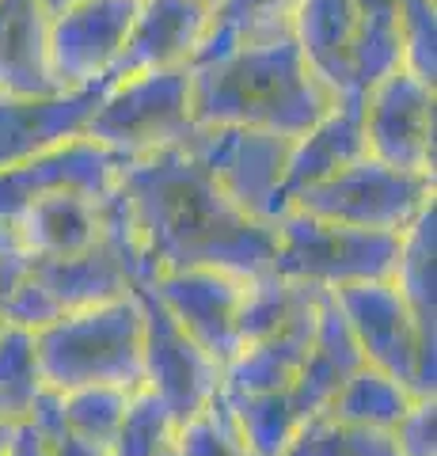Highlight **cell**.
Wrapping results in <instances>:
<instances>
[{
  "mask_svg": "<svg viewBox=\"0 0 437 456\" xmlns=\"http://www.w3.org/2000/svg\"><path fill=\"white\" fill-rule=\"evenodd\" d=\"M361 365H365L361 350H358L354 335H350L343 312L335 308L331 293H323L320 312H316L312 346H308V358H304L301 373L289 388V399H293V407H297V415L308 419V415H316V411H323L331 403V395L343 388Z\"/></svg>",
  "mask_w": 437,
  "mask_h": 456,
  "instance_id": "cell-19",
  "label": "cell"
},
{
  "mask_svg": "<svg viewBox=\"0 0 437 456\" xmlns=\"http://www.w3.org/2000/svg\"><path fill=\"white\" fill-rule=\"evenodd\" d=\"M8 434H12V422H0V452L8 445Z\"/></svg>",
  "mask_w": 437,
  "mask_h": 456,
  "instance_id": "cell-39",
  "label": "cell"
},
{
  "mask_svg": "<svg viewBox=\"0 0 437 456\" xmlns=\"http://www.w3.org/2000/svg\"><path fill=\"white\" fill-rule=\"evenodd\" d=\"M415 399L418 395L407 388V384H400L396 377L380 373V369H373V365H361L358 373L331 395V403L323 411H328L331 419H338V422L361 426V430L392 434L396 430V422L411 411Z\"/></svg>",
  "mask_w": 437,
  "mask_h": 456,
  "instance_id": "cell-22",
  "label": "cell"
},
{
  "mask_svg": "<svg viewBox=\"0 0 437 456\" xmlns=\"http://www.w3.org/2000/svg\"><path fill=\"white\" fill-rule=\"evenodd\" d=\"M209 31L206 0H137V16L125 35L115 77L190 69Z\"/></svg>",
  "mask_w": 437,
  "mask_h": 456,
  "instance_id": "cell-15",
  "label": "cell"
},
{
  "mask_svg": "<svg viewBox=\"0 0 437 456\" xmlns=\"http://www.w3.org/2000/svg\"><path fill=\"white\" fill-rule=\"evenodd\" d=\"M0 422H16V415H12V411H8L4 399H0Z\"/></svg>",
  "mask_w": 437,
  "mask_h": 456,
  "instance_id": "cell-40",
  "label": "cell"
},
{
  "mask_svg": "<svg viewBox=\"0 0 437 456\" xmlns=\"http://www.w3.org/2000/svg\"><path fill=\"white\" fill-rule=\"evenodd\" d=\"M0 92L50 95V16L38 0H0Z\"/></svg>",
  "mask_w": 437,
  "mask_h": 456,
  "instance_id": "cell-20",
  "label": "cell"
},
{
  "mask_svg": "<svg viewBox=\"0 0 437 456\" xmlns=\"http://www.w3.org/2000/svg\"><path fill=\"white\" fill-rule=\"evenodd\" d=\"M437 206V175L403 171L376 156H361L338 175L316 183L289 202V209L312 213L320 221L369 228V232L403 236L422 213Z\"/></svg>",
  "mask_w": 437,
  "mask_h": 456,
  "instance_id": "cell-6",
  "label": "cell"
},
{
  "mask_svg": "<svg viewBox=\"0 0 437 456\" xmlns=\"http://www.w3.org/2000/svg\"><path fill=\"white\" fill-rule=\"evenodd\" d=\"M42 441H46V437H42ZM46 445H50V456H107V449L88 445V441H80L73 434H58V437H50Z\"/></svg>",
  "mask_w": 437,
  "mask_h": 456,
  "instance_id": "cell-37",
  "label": "cell"
},
{
  "mask_svg": "<svg viewBox=\"0 0 437 456\" xmlns=\"http://www.w3.org/2000/svg\"><path fill=\"white\" fill-rule=\"evenodd\" d=\"M38 4H42V12H46V16H58V12L80 4V0H38Z\"/></svg>",
  "mask_w": 437,
  "mask_h": 456,
  "instance_id": "cell-38",
  "label": "cell"
},
{
  "mask_svg": "<svg viewBox=\"0 0 437 456\" xmlns=\"http://www.w3.org/2000/svg\"><path fill=\"white\" fill-rule=\"evenodd\" d=\"M316 312H320V301L308 308L304 316L293 320L289 327H281V331L266 335L259 342L239 346L236 358L224 365V392H229V395L289 392L293 380H297V373H301L304 358H308V346H312Z\"/></svg>",
  "mask_w": 437,
  "mask_h": 456,
  "instance_id": "cell-21",
  "label": "cell"
},
{
  "mask_svg": "<svg viewBox=\"0 0 437 456\" xmlns=\"http://www.w3.org/2000/svg\"><path fill=\"white\" fill-rule=\"evenodd\" d=\"M137 0H80L50 16V73L58 92L115 80Z\"/></svg>",
  "mask_w": 437,
  "mask_h": 456,
  "instance_id": "cell-11",
  "label": "cell"
},
{
  "mask_svg": "<svg viewBox=\"0 0 437 456\" xmlns=\"http://www.w3.org/2000/svg\"><path fill=\"white\" fill-rule=\"evenodd\" d=\"M244 281L224 270L190 266V270H164L149 281L152 297L167 308L182 331L214 358L221 369L239 350V297Z\"/></svg>",
  "mask_w": 437,
  "mask_h": 456,
  "instance_id": "cell-12",
  "label": "cell"
},
{
  "mask_svg": "<svg viewBox=\"0 0 437 456\" xmlns=\"http://www.w3.org/2000/svg\"><path fill=\"white\" fill-rule=\"evenodd\" d=\"M160 456H175V452H172V445H167V449H164V452H160Z\"/></svg>",
  "mask_w": 437,
  "mask_h": 456,
  "instance_id": "cell-41",
  "label": "cell"
},
{
  "mask_svg": "<svg viewBox=\"0 0 437 456\" xmlns=\"http://www.w3.org/2000/svg\"><path fill=\"white\" fill-rule=\"evenodd\" d=\"M369 156L365 145V122H361V95H346L320 114L301 137L289 145V164H286V198L293 202L316 183L338 175L343 167L358 164Z\"/></svg>",
  "mask_w": 437,
  "mask_h": 456,
  "instance_id": "cell-16",
  "label": "cell"
},
{
  "mask_svg": "<svg viewBox=\"0 0 437 456\" xmlns=\"http://www.w3.org/2000/svg\"><path fill=\"white\" fill-rule=\"evenodd\" d=\"M125 388H110V384H92V388H73L61 392V419H65V434H73L88 445L107 449L115 441L118 426L130 407Z\"/></svg>",
  "mask_w": 437,
  "mask_h": 456,
  "instance_id": "cell-29",
  "label": "cell"
},
{
  "mask_svg": "<svg viewBox=\"0 0 437 456\" xmlns=\"http://www.w3.org/2000/svg\"><path fill=\"white\" fill-rule=\"evenodd\" d=\"M320 301V289L301 281H289L266 270L244 281V297H239V346L259 342L266 335L289 327L297 316H304L308 308Z\"/></svg>",
  "mask_w": 437,
  "mask_h": 456,
  "instance_id": "cell-24",
  "label": "cell"
},
{
  "mask_svg": "<svg viewBox=\"0 0 437 456\" xmlns=\"http://www.w3.org/2000/svg\"><path fill=\"white\" fill-rule=\"evenodd\" d=\"M206 4H209V8H214V4H217V0H206Z\"/></svg>",
  "mask_w": 437,
  "mask_h": 456,
  "instance_id": "cell-42",
  "label": "cell"
},
{
  "mask_svg": "<svg viewBox=\"0 0 437 456\" xmlns=\"http://www.w3.org/2000/svg\"><path fill=\"white\" fill-rule=\"evenodd\" d=\"M27 270H31V259H27L23 251H12V255H0V305H4V297L16 289V285L27 278Z\"/></svg>",
  "mask_w": 437,
  "mask_h": 456,
  "instance_id": "cell-36",
  "label": "cell"
},
{
  "mask_svg": "<svg viewBox=\"0 0 437 456\" xmlns=\"http://www.w3.org/2000/svg\"><path fill=\"white\" fill-rule=\"evenodd\" d=\"M172 452L175 456H247L244 437H239L236 419L229 411V399H224V388L214 395V403L206 411L175 422Z\"/></svg>",
  "mask_w": 437,
  "mask_h": 456,
  "instance_id": "cell-31",
  "label": "cell"
},
{
  "mask_svg": "<svg viewBox=\"0 0 437 456\" xmlns=\"http://www.w3.org/2000/svg\"><path fill=\"white\" fill-rule=\"evenodd\" d=\"M0 327H4V316H0Z\"/></svg>",
  "mask_w": 437,
  "mask_h": 456,
  "instance_id": "cell-43",
  "label": "cell"
},
{
  "mask_svg": "<svg viewBox=\"0 0 437 456\" xmlns=\"http://www.w3.org/2000/svg\"><path fill=\"white\" fill-rule=\"evenodd\" d=\"M392 281H396L407 308L415 312L418 327L430 338H437V206L426 209L403 232L400 263Z\"/></svg>",
  "mask_w": 437,
  "mask_h": 456,
  "instance_id": "cell-23",
  "label": "cell"
},
{
  "mask_svg": "<svg viewBox=\"0 0 437 456\" xmlns=\"http://www.w3.org/2000/svg\"><path fill=\"white\" fill-rule=\"evenodd\" d=\"M107 84L80 92H50V95L0 92V171L20 167L42 152L65 145V141L84 137Z\"/></svg>",
  "mask_w": 437,
  "mask_h": 456,
  "instance_id": "cell-14",
  "label": "cell"
},
{
  "mask_svg": "<svg viewBox=\"0 0 437 456\" xmlns=\"http://www.w3.org/2000/svg\"><path fill=\"white\" fill-rule=\"evenodd\" d=\"M46 388L42 380V362H38V342L35 331L4 323L0 327V399L16 415V422L27 415L31 399Z\"/></svg>",
  "mask_w": 437,
  "mask_h": 456,
  "instance_id": "cell-30",
  "label": "cell"
},
{
  "mask_svg": "<svg viewBox=\"0 0 437 456\" xmlns=\"http://www.w3.org/2000/svg\"><path fill=\"white\" fill-rule=\"evenodd\" d=\"M358 8V50H354V80L365 95L376 80L403 69V23L400 0H354Z\"/></svg>",
  "mask_w": 437,
  "mask_h": 456,
  "instance_id": "cell-25",
  "label": "cell"
},
{
  "mask_svg": "<svg viewBox=\"0 0 437 456\" xmlns=\"http://www.w3.org/2000/svg\"><path fill=\"white\" fill-rule=\"evenodd\" d=\"M0 316H4V323L12 327H23V331H42V327H50L58 316H65V312L58 308V301L42 289V285L31 278V270H27V278L4 297V305H0Z\"/></svg>",
  "mask_w": 437,
  "mask_h": 456,
  "instance_id": "cell-33",
  "label": "cell"
},
{
  "mask_svg": "<svg viewBox=\"0 0 437 456\" xmlns=\"http://www.w3.org/2000/svg\"><path fill=\"white\" fill-rule=\"evenodd\" d=\"M0 456H50V445L42 441V434L35 430L31 422H12V434H8V445Z\"/></svg>",
  "mask_w": 437,
  "mask_h": 456,
  "instance_id": "cell-35",
  "label": "cell"
},
{
  "mask_svg": "<svg viewBox=\"0 0 437 456\" xmlns=\"http://www.w3.org/2000/svg\"><path fill=\"white\" fill-rule=\"evenodd\" d=\"M361 122L369 156L437 175V84L396 69L361 95Z\"/></svg>",
  "mask_w": 437,
  "mask_h": 456,
  "instance_id": "cell-10",
  "label": "cell"
},
{
  "mask_svg": "<svg viewBox=\"0 0 437 456\" xmlns=\"http://www.w3.org/2000/svg\"><path fill=\"white\" fill-rule=\"evenodd\" d=\"M281 456H400V449L392 434L361 430V426L331 419L328 411H316L297 426Z\"/></svg>",
  "mask_w": 437,
  "mask_h": 456,
  "instance_id": "cell-28",
  "label": "cell"
},
{
  "mask_svg": "<svg viewBox=\"0 0 437 456\" xmlns=\"http://www.w3.org/2000/svg\"><path fill=\"white\" fill-rule=\"evenodd\" d=\"M190 99L198 126H247L301 137L335 95L316 80L293 31H274L190 65Z\"/></svg>",
  "mask_w": 437,
  "mask_h": 456,
  "instance_id": "cell-2",
  "label": "cell"
},
{
  "mask_svg": "<svg viewBox=\"0 0 437 456\" xmlns=\"http://www.w3.org/2000/svg\"><path fill=\"white\" fill-rule=\"evenodd\" d=\"M125 160L118 152L103 149L92 137H77L27 160L20 167L0 171V221H16L20 213L50 194H88L107 198L118 187Z\"/></svg>",
  "mask_w": 437,
  "mask_h": 456,
  "instance_id": "cell-13",
  "label": "cell"
},
{
  "mask_svg": "<svg viewBox=\"0 0 437 456\" xmlns=\"http://www.w3.org/2000/svg\"><path fill=\"white\" fill-rule=\"evenodd\" d=\"M400 456H437V395H418L392 430Z\"/></svg>",
  "mask_w": 437,
  "mask_h": 456,
  "instance_id": "cell-34",
  "label": "cell"
},
{
  "mask_svg": "<svg viewBox=\"0 0 437 456\" xmlns=\"http://www.w3.org/2000/svg\"><path fill=\"white\" fill-rule=\"evenodd\" d=\"M12 224L27 259H69L103 236V198L50 194L31 202Z\"/></svg>",
  "mask_w": 437,
  "mask_h": 456,
  "instance_id": "cell-18",
  "label": "cell"
},
{
  "mask_svg": "<svg viewBox=\"0 0 437 456\" xmlns=\"http://www.w3.org/2000/svg\"><path fill=\"white\" fill-rule=\"evenodd\" d=\"M118 194L152 266V278L164 270L190 266L255 278L274 263L278 228L236 209L217 191L187 141L125 160Z\"/></svg>",
  "mask_w": 437,
  "mask_h": 456,
  "instance_id": "cell-1",
  "label": "cell"
},
{
  "mask_svg": "<svg viewBox=\"0 0 437 456\" xmlns=\"http://www.w3.org/2000/svg\"><path fill=\"white\" fill-rule=\"evenodd\" d=\"M229 411L236 419V430L244 437L247 456H281L289 449L297 426L304 422L293 407L289 392H251V395H229Z\"/></svg>",
  "mask_w": 437,
  "mask_h": 456,
  "instance_id": "cell-27",
  "label": "cell"
},
{
  "mask_svg": "<svg viewBox=\"0 0 437 456\" xmlns=\"http://www.w3.org/2000/svg\"><path fill=\"white\" fill-rule=\"evenodd\" d=\"M141 338H145V327H141L137 293L107 305L73 308L35 335L42 380L53 392L92 388V384L137 392Z\"/></svg>",
  "mask_w": 437,
  "mask_h": 456,
  "instance_id": "cell-3",
  "label": "cell"
},
{
  "mask_svg": "<svg viewBox=\"0 0 437 456\" xmlns=\"http://www.w3.org/2000/svg\"><path fill=\"white\" fill-rule=\"evenodd\" d=\"M172 434H175L172 411L152 392L137 388L130 395V407H125V419L118 426L115 441L107 445V456H160L172 445Z\"/></svg>",
  "mask_w": 437,
  "mask_h": 456,
  "instance_id": "cell-32",
  "label": "cell"
},
{
  "mask_svg": "<svg viewBox=\"0 0 437 456\" xmlns=\"http://www.w3.org/2000/svg\"><path fill=\"white\" fill-rule=\"evenodd\" d=\"M187 145L217 183V191L247 217L278 224V217L289 209V137L247 130V126H198Z\"/></svg>",
  "mask_w": 437,
  "mask_h": 456,
  "instance_id": "cell-8",
  "label": "cell"
},
{
  "mask_svg": "<svg viewBox=\"0 0 437 456\" xmlns=\"http://www.w3.org/2000/svg\"><path fill=\"white\" fill-rule=\"evenodd\" d=\"M354 335L361 362L396 377L415 395H437V338L418 327L396 281H365L331 293Z\"/></svg>",
  "mask_w": 437,
  "mask_h": 456,
  "instance_id": "cell-7",
  "label": "cell"
},
{
  "mask_svg": "<svg viewBox=\"0 0 437 456\" xmlns=\"http://www.w3.org/2000/svg\"><path fill=\"white\" fill-rule=\"evenodd\" d=\"M141 301V388L152 392L182 422L214 403L224 388V369L167 316V308L152 297V289H137Z\"/></svg>",
  "mask_w": 437,
  "mask_h": 456,
  "instance_id": "cell-9",
  "label": "cell"
},
{
  "mask_svg": "<svg viewBox=\"0 0 437 456\" xmlns=\"http://www.w3.org/2000/svg\"><path fill=\"white\" fill-rule=\"evenodd\" d=\"M274 228L278 244L271 270L289 281L312 285L320 293H335L365 281H388L396 274L403 248V236L331 224L301 209H286Z\"/></svg>",
  "mask_w": 437,
  "mask_h": 456,
  "instance_id": "cell-4",
  "label": "cell"
},
{
  "mask_svg": "<svg viewBox=\"0 0 437 456\" xmlns=\"http://www.w3.org/2000/svg\"><path fill=\"white\" fill-rule=\"evenodd\" d=\"M308 69L335 99L361 95L354 80L358 8L354 0H301L289 23Z\"/></svg>",
  "mask_w": 437,
  "mask_h": 456,
  "instance_id": "cell-17",
  "label": "cell"
},
{
  "mask_svg": "<svg viewBox=\"0 0 437 456\" xmlns=\"http://www.w3.org/2000/svg\"><path fill=\"white\" fill-rule=\"evenodd\" d=\"M297 4L301 0H217L209 8V31H206L198 57H194V65L239 46V42L289 31Z\"/></svg>",
  "mask_w": 437,
  "mask_h": 456,
  "instance_id": "cell-26",
  "label": "cell"
},
{
  "mask_svg": "<svg viewBox=\"0 0 437 456\" xmlns=\"http://www.w3.org/2000/svg\"><path fill=\"white\" fill-rule=\"evenodd\" d=\"M198 130L190 99V69H157V73L115 77L95 103L84 137L100 141L122 160L160 152L190 141Z\"/></svg>",
  "mask_w": 437,
  "mask_h": 456,
  "instance_id": "cell-5",
  "label": "cell"
}]
</instances>
